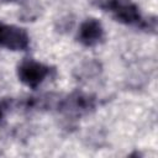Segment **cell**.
<instances>
[{
  "instance_id": "obj_7",
  "label": "cell",
  "mask_w": 158,
  "mask_h": 158,
  "mask_svg": "<svg viewBox=\"0 0 158 158\" xmlns=\"http://www.w3.org/2000/svg\"><path fill=\"white\" fill-rule=\"evenodd\" d=\"M2 1H14V0H2Z\"/></svg>"
},
{
  "instance_id": "obj_5",
  "label": "cell",
  "mask_w": 158,
  "mask_h": 158,
  "mask_svg": "<svg viewBox=\"0 0 158 158\" xmlns=\"http://www.w3.org/2000/svg\"><path fill=\"white\" fill-rule=\"evenodd\" d=\"M104 36L105 32L101 22L94 17H90L81 22L77 35V40L85 47H94L104 40Z\"/></svg>"
},
{
  "instance_id": "obj_6",
  "label": "cell",
  "mask_w": 158,
  "mask_h": 158,
  "mask_svg": "<svg viewBox=\"0 0 158 158\" xmlns=\"http://www.w3.org/2000/svg\"><path fill=\"white\" fill-rule=\"evenodd\" d=\"M10 106H11V100H9V99H1L0 100V122L5 117Z\"/></svg>"
},
{
  "instance_id": "obj_1",
  "label": "cell",
  "mask_w": 158,
  "mask_h": 158,
  "mask_svg": "<svg viewBox=\"0 0 158 158\" xmlns=\"http://www.w3.org/2000/svg\"><path fill=\"white\" fill-rule=\"evenodd\" d=\"M94 4L123 25L141 26L144 30L152 31L156 30V17L148 21L144 20L139 7L131 0H94Z\"/></svg>"
},
{
  "instance_id": "obj_3",
  "label": "cell",
  "mask_w": 158,
  "mask_h": 158,
  "mask_svg": "<svg viewBox=\"0 0 158 158\" xmlns=\"http://www.w3.org/2000/svg\"><path fill=\"white\" fill-rule=\"evenodd\" d=\"M51 68L41 62H37L31 58L23 59L17 65V77L21 83L31 89L40 86L44 79L49 75Z\"/></svg>"
},
{
  "instance_id": "obj_2",
  "label": "cell",
  "mask_w": 158,
  "mask_h": 158,
  "mask_svg": "<svg viewBox=\"0 0 158 158\" xmlns=\"http://www.w3.org/2000/svg\"><path fill=\"white\" fill-rule=\"evenodd\" d=\"M95 107L96 98L93 94L77 90L64 98H59L56 109L68 116H83L94 111Z\"/></svg>"
},
{
  "instance_id": "obj_4",
  "label": "cell",
  "mask_w": 158,
  "mask_h": 158,
  "mask_svg": "<svg viewBox=\"0 0 158 158\" xmlns=\"http://www.w3.org/2000/svg\"><path fill=\"white\" fill-rule=\"evenodd\" d=\"M28 46L30 36L23 28L0 21V47L10 51H26Z\"/></svg>"
}]
</instances>
